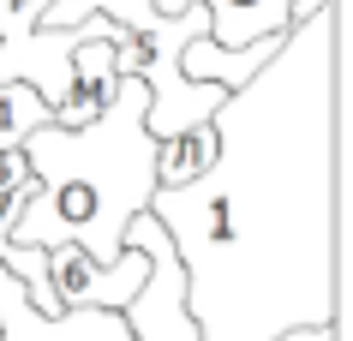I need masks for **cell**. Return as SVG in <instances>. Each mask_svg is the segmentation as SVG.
<instances>
[{
    "label": "cell",
    "instance_id": "1",
    "mask_svg": "<svg viewBox=\"0 0 353 341\" xmlns=\"http://www.w3.org/2000/svg\"><path fill=\"white\" fill-rule=\"evenodd\" d=\"M210 138V168L150 198L198 341L341 323V0L222 96Z\"/></svg>",
    "mask_w": 353,
    "mask_h": 341
},
{
    "label": "cell",
    "instance_id": "2",
    "mask_svg": "<svg viewBox=\"0 0 353 341\" xmlns=\"http://www.w3.org/2000/svg\"><path fill=\"white\" fill-rule=\"evenodd\" d=\"M150 90L144 78H114L90 126H37L19 144L30 168V204L6 234V246H78L90 264L114 269L126 251V227L156 198V138L144 132Z\"/></svg>",
    "mask_w": 353,
    "mask_h": 341
},
{
    "label": "cell",
    "instance_id": "3",
    "mask_svg": "<svg viewBox=\"0 0 353 341\" xmlns=\"http://www.w3.org/2000/svg\"><path fill=\"white\" fill-rule=\"evenodd\" d=\"M126 246H138L150 258V276L144 287L132 293V305L120 311L132 329V341H198V329H192L186 305H180V264H174V246H168V234L156 227V216H138V222L126 227Z\"/></svg>",
    "mask_w": 353,
    "mask_h": 341
},
{
    "label": "cell",
    "instance_id": "4",
    "mask_svg": "<svg viewBox=\"0 0 353 341\" xmlns=\"http://www.w3.org/2000/svg\"><path fill=\"white\" fill-rule=\"evenodd\" d=\"M42 258H48V287H54L60 311H126L132 293H138L144 276H150V258L138 246L120 251V264H114V269L90 264L78 246H48Z\"/></svg>",
    "mask_w": 353,
    "mask_h": 341
},
{
    "label": "cell",
    "instance_id": "5",
    "mask_svg": "<svg viewBox=\"0 0 353 341\" xmlns=\"http://www.w3.org/2000/svg\"><path fill=\"white\" fill-rule=\"evenodd\" d=\"M0 341H132L120 311H60L37 318L19 276L0 264Z\"/></svg>",
    "mask_w": 353,
    "mask_h": 341
},
{
    "label": "cell",
    "instance_id": "6",
    "mask_svg": "<svg viewBox=\"0 0 353 341\" xmlns=\"http://www.w3.org/2000/svg\"><path fill=\"white\" fill-rule=\"evenodd\" d=\"M299 0H204L210 12V42L216 48H252L263 37H288L294 30Z\"/></svg>",
    "mask_w": 353,
    "mask_h": 341
},
{
    "label": "cell",
    "instance_id": "7",
    "mask_svg": "<svg viewBox=\"0 0 353 341\" xmlns=\"http://www.w3.org/2000/svg\"><path fill=\"white\" fill-rule=\"evenodd\" d=\"M281 48V37H263V42H252V48H216L210 37H198V42H186V54H180V72L186 78H198V84H216V90H240L245 78L258 72L263 60Z\"/></svg>",
    "mask_w": 353,
    "mask_h": 341
},
{
    "label": "cell",
    "instance_id": "8",
    "mask_svg": "<svg viewBox=\"0 0 353 341\" xmlns=\"http://www.w3.org/2000/svg\"><path fill=\"white\" fill-rule=\"evenodd\" d=\"M210 156H216L210 126H198V132H180V138H168V144H156V192H174V186H186V180H198V174L210 168Z\"/></svg>",
    "mask_w": 353,
    "mask_h": 341
},
{
    "label": "cell",
    "instance_id": "9",
    "mask_svg": "<svg viewBox=\"0 0 353 341\" xmlns=\"http://www.w3.org/2000/svg\"><path fill=\"white\" fill-rule=\"evenodd\" d=\"M48 120H54V108H48L30 84H0V156H12L24 138L37 132V126H48Z\"/></svg>",
    "mask_w": 353,
    "mask_h": 341
},
{
    "label": "cell",
    "instance_id": "10",
    "mask_svg": "<svg viewBox=\"0 0 353 341\" xmlns=\"http://www.w3.org/2000/svg\"><path fill=\"white\" fill-rule=\"evenodd\" d=\"M276 341H341V323H330V329H288Z\"/></svg>",
    "mask_w": 353,
    "mask_h": 341
},
{
    "label": "cell",
    "instance_id": "11",
    "mask_svg": "<svg viewBox=\"0 0 353 341\" xmlns=\"http://www.w3.org/2000/svg\"><path fill=\"white\" fill-rule=\"evenodd\" d=\"M186 6H192V0H156V12H162V19H180Z\"/></svg>",
    "mask_w": 353,
    "mask_h": 341
},
{
    "label": "cell",
    "instance_id": "12",
    "mask_svg": "<svg viewBox=\"0 0 353 341\" xmlns=\"http://www.w3.org/2000/svg\"><path fill=\"white\" fill-rule=\"evenodd\" d=\"M317 6H330V0H299V6H294V24H299V19H312Z\"/></svg>",
    "mask_w": 353,
    "mask_h": 341
}]
</instances>
